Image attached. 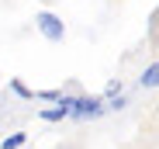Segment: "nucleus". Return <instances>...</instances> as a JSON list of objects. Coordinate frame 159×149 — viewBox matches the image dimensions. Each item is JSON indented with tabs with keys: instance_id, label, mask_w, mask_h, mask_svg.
Instances as JSON below:
<instances>
[{
	"instance_id": "nucleus-5",
	"label": "nucleus",
	"mask_w": 159,
	"mask_h": 149,
	"mask_svg": "<svg viewBox=\"0 0 159 149\" xmlns=\"http://www.w3.org/2000/svg\"><path fill=\"white\" fill-rule=\"evenodd\" d=\"M24 142H28V132H14V135H7L0 142V149H21Z\"/></svg>"
},
{
	"instance_id": "nucleus-7",
	"label": "nucleus",
	"mask_w": 159,
	"mask_h": 149,
	"mask_svg": "<svg viewBox=\"0 0 159 149\" xmlns=\"http://www.w3.org/2000/svg\"><path fill=\"white\" fill-rule=\"evenodd\" d=\"M59 97H62V90H38L35 101H59Z\"/></svg>"
},
{
	"instance_id": "nucleus-2",
	"label": "nucleus",
	"mask_w": 159,
	"mask_h": 149,
	"mask_svg": "<svg viewBox=\"0 0 159 149\" xmlns=\"http://www.w3.org/2000/svg\"><path fill=\"white\" fill-rule=\"evenodd\" d=\"M35 24H38V31L48 38V42H62L66 38V28H62V21L52 14V11H42L38 17H35Z\"/></svg>"
},
{
	"instance_id": "nucleus-1",
	"label": "nucleus",
	"mask_w": 159,
	"mask_h": 149,
	"mask_svg": "<svg viewBox=\"0 0 159 149\" xmlns=\"http://www.w3.org/2000/svg\"><path fill=\"white\" fill-rule=\"evenodd\" d=\"M69 118H97L104 114V97H66Z\"/></svg>"
},
{
	"instance_id": "nucleus-6",
	"label": "nucleus",
	"mask_w": 159,
	"mask_h": 149,
	"mask_svg": "<svg viewBox=\"0 0 159 149\" xmlns=\"http://www.w3.org/2000/svg\"><path fill=\"white\" fill-rule=\"evenodd\" d=\"M11 87H14V90H17V94H21V97H24V101H35V90H28V87H24V83H21V80H17V77H14V80H11Z\"/></svg>"
},
{
	"instance_id": "nucleus-8",
	"label": "nucleus",
	"mask_w": 159,
	"mask_h": 149,
	"mask_svg": "<svg viewBox=\"0 0 159 149\" xmlns=\"http://www.w3.org/2000/svg\"><path fill=\"white\" fill-rule=\"evenodd\" d=\"M114 94H121V80H111L107 83V97H114Z\"/></svg>"
},
{
	"instance_id": "nucleus-3",
	"label": "nucleus",
	"mask_w": 159,
	"mask_h": 149,
	"mask_svg": "<svg viewBox=\"0 0 159 149\" xmlns=\"http://www.w3.org/2000/svg\"><path fill=\"white\" fill-rule=\"evenodd\" d=\"M42 118H45V121H62V118H69V104H66V97H59V108L42 111Z\"/></svg>"
},
{
	"instance_id": "nucleus-4",
	"label": "nucleus",
	"mask_w": 159,
	"mask_h": 149,
	"mask_svg": "<svg viewBox=\"0 0 159 149\" xmlns=\"http://www.w3.org/2000/svg\"><path fill=\"white\" fill-rule=\"evenodd\" d=\"M156 83H159V63H149L145 73H142V87L145 90H156Z\"/></svg>"
}]
</instances>
